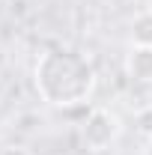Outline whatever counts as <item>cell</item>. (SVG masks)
<instances>
[{
  "label": "cell",
  "instance_id": "cell-1",
  "mask_svg": "<svg viewBox=\"0 0 152 155\" xmlns=\"http://www.w3.org/2000/svg\"><path fill=\"white\" fill-rule=\"evenodd\" d=\"M95 84H98L95 66L72 48H48L39 54L33 66V87L39 98L60 110L90 104Z\"/></svg>",
  "mask_w": 152,
  "mask_h": 155
},
{
  "label": "cell",
  "instance_id": "cell-2",
  "mask_svg": "<svg viewBox=\"0 0 152 155\" xmlns=\"http://www.w3.org/2000/svg\"><path fill=\"white\" fill-rule=\"evenodd\" d=\"M122 134V119L111 107H90L81 119V146L87 152H107Z\"/></svg>",
  "mask_w": 152,
  "mask_h": 155
},
{
  "label": "cell",
  "instance_id": "cell-3",
  "mask_svg": "<svg viewBox=\"0 0 152 155\" xmlns=\"http://www.w3.org/2000/svg\"><path fill=\"white\" fill-rule=\"evenodd\" d=\"M125 75L134 84H152V48L131 45L125 54Z\"/></svg>",
  "mask_w": 152,
  "mask_h": 155
},
{
  "label": "cell",
  "instance_id": "cell-4",
  "mask_svg": "<svg viewBox=\"0 0 152 155\" xmlns=\"http://www.w3.org/2000/svg\"><path fill=\"white\" fill-rule=\"evenodd\" d=\"M131 45H143L152 48V9H143L131 18Z\"/></svg>",
  "mask_w": 152,
  "mask_h": 155
},
{
  "label": "cell",
  "instance_id": "cell-5",
  "mask_svg": "<svg viewBox=\"0 0 152 155\" xmlns=\"http://www.w3.org/2000/svg\"><path fill=\"white\" fill-rule=\"evenodd\" d=\"M137 122H140V131H146V134H152V107H146V110H140V114H137Z\"/></svg>",
  "mask_w": 152,
  "mask_h": 155
},
{
  "label": "cell",
  "instance_id": "cell-6",
  "mask_svg": "<svg viewBox=\"0 0 152 155\" xmlns=\"http://www.w3.org/2000/svg\"><path fill=\"white\" fill-rule=\"evenodd\" d=\"M0 155H33V152H30L27 146H6Z\"/></svg>",
  "mask_w": 152,
  "mask_h": 155
},
{
  "label": "cell",
  "instance_id": "cell-7",
  "mask_svg": "<svg viewBox=\"0 0 152 155\" xmlns=\"http://www.w3.org/2000/svg\"><path fill=\"white\" fill-rule=\"evenodd\" d=\"M143 155H152V137H149V143H146V152Z\"/></svg>",
  "mask_w": 152,
  "mask_h": 155
},
{
  "label": "cell",
  "instance_id": "cell-8",
  "mask_svg": "<svg viewBox=\"0 0 152 155\" xmlns=\"http://www.w3.org/2000/svg\"><path fill=\"white\" fill-rule=\"evenodd\" d=\"M149 107H152V93H149Z\"/></svg>",
  "mask_w": 152,
  "mask_h": 155
},
{
  "label": "cell",
  "instance_id": "cell-9",
  "mask_svg": "<svg viewBox=\"0 0 152 155\" xmlns=\"http://www.w3.org/2000/svg\"><path fill=\"white\" fill-rule=\"evenodd\" d=\"M149 9H152V0H149Z\"/></svg>",
  "mask_w": 152,
  "mask_h": 155
}]
</instances>
